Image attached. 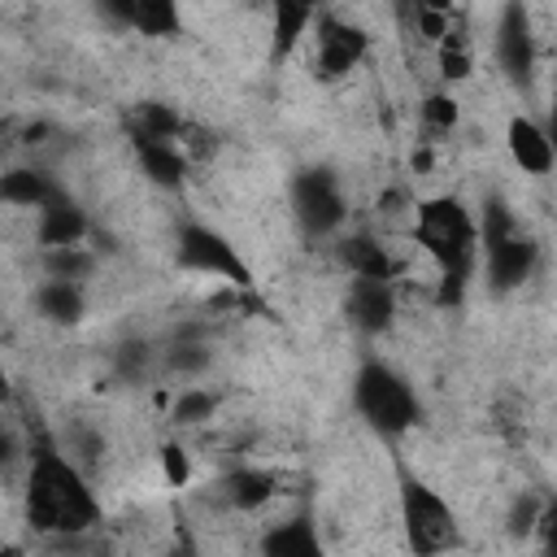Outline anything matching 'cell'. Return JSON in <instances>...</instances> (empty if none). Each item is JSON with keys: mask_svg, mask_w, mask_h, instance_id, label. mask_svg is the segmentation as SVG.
I'll return each mask as SVG.
<instances>
[{"mask_svg": "<svg viewBox=\"0 0 557 557\" xmlns=\"http://www.w3.org/2000/svg\"><path fill=\"white\" fill-rule=\"evenodd\" d=\"M209 361H213V352L196 326H178L161 352V370H174V374H200V370H209Z\"/></svg>", "mask_w": 557, "mask_h": 557, "instance_id": "22", "label": "cell"}, {"mask_svg": "<svg viewBox=\"0 0 557 557\" xmlns=\"http://www.w3.org/2000/svg\"><path fill=\"white\" fill-rule=\"evenodd\" d=\"M261 557H326V544H322L313 518L296 513L287 522H274L261 535Z\"/></svg>", "mask_w": 557, "mask_h": 557, "instance_id": "14", "label": "cell"}, {"mask_svg": "<svg viewBox=\"0 0 557 557\" xmlns=\"http://www.w3.org/2000/svg\"><path fill=\"white\" fill-rule=\"evenodd\" d=\"M13 148V126L9 122H0V161H4V152Z\"/></svg>", "mask_w": 557, "mask_h": 557, "instance_id": "32", "label": "cell"}, {"mask_svg": "<svg viewBox=\"0 0 557 557\" xmlns=\"http://www.w3.org/2000/svg\"><path fill=\"white\" fill-rule=\"evenodd\" d=\"M22 513L35 535L70 540L100 522V500L87 483V474L48 440L30 448L26 461V487H22Z\"/></svg>", "mask_w": 557, "mask_h": 557, "instance_id": "1", "label": "cell"}, {"mask_svg": "<svg viewBox=\"0 0 557 557\" xmlns=\"http://www.w3.org/2000/svg\"><path fill=\"white\" fill-rule=\"evenodd\" d=\"M139 170L157 183V187H178L187 178V157L178 152V144H157V139H131Z\"/></svg>", "mask_w": 557, "mask_h": 557, "instance_id": "20", "label": "cell"}, {"mask_svg": "<svg viewBox=\"0 0 557 557\" xmlns=\"http://www.w3.org/2000/svg\"><path fill=\"white\" fill-rule=\"evenodd\" d=\"M335 261L352 274V278H392V257L387 248L366 235V231H352V235H339L335 239Z\"/></svg>", "mask_w": 557, "mask_h": 557, "instance_id": "15", "label": "cell"}, {"mask_svg": "<svg viewBox=\"0 0 557 557\" xmlns=\"http://www.w3.org/2000/svg\"><path fill=\"white\" fill-rule=\"evenodd\" d=\"M422 122H426V131H435V135L453 131V126H457V100L444 96V91H431V96L422 100Z\"/></svg>", "mask_w": 557, "mask_h": 557, "instance_id": "29", "label": "cell"}, {"mask_svg": "<svg viewBox=\"0 0 557 557\" xmlns=\"http://www.w3.org/2000/svg\"><path fill=\"white\" fill-rule=\"evenodd\" d=\"M157 366H161V357H157V348L148 339H122L113 348V374L122 383H144V379H152Z\"/></svg>", "mask_w": 557, "mask_h": 557, "instance_id": "23", "label": "cell"}, {"mask_svg": "<svg viewBox=\"0 0 557 557\" xmlns=\"http://www.w3.org/2000/svg\"><path fill=\"white\" fill-rule=\"evenodd\" d=\"M35 309L39 318L57 322V326H74L83 313H87V296L78 283H61V278H48L35 287Z\"/></svg>", "mask_w": 557, "mask_h": 557, "instance_id": "19", "label": "cell"}, {"mask_svg": "<svg viewBox=\"0 0 557 557\" xmlns=\"http://www.w3.org/2000/svg\"><path fill=\"white\" fill-rule=\"evenodd\" d=\"M413 239L426 248V257L440 265V292L435 300L444 309L461 305L470 278H474V257H479V226L470 209L457 196H431L418 205Z\"/></svg>", "mask_w": 557, "mask_h": 557, "instance_id": "2", "label": "cell"}, {"mask_svg": "<svg viewBox=\"0 0 557 557\" xmlns=\"http://www.w3.org/2000/svg\"><path fill=\"white\" fill-rule=\"evenodd\" d=\"M218 496H222L231 509H239V513L261 509V505L274 496V474H265V470H257V466H235V470H226V474L218 479Z\"/></svg>", "mask_w": 557, "mask_h": 557, "instance_id": "17", "label": "cell"}, {"mask_svg": "<svg viewBox=\"0 0 557 557\" xmlns=\"http://www.w3.org/2000/svg\"><path fill=\"white\" fill-rule=\"evenodd\" d=\"M400 522L413 557H444L461 544V522L453 505L413 474L400 479Z\"/></svg>", "mask_w": 557, "mask_h": 557, "instance_id": "5", "label": "cell"}, {"mask_svg": "<svg viewBox=\"0 0 557 557\" xmlns=\"http://www.w3.org/2000/svg\"><path fill=\"white\" fill-rule=\"evenodd\" d=\"M174 261H178L183 270H196V274H209V278H226V283H235V287H248V278H252V270H248V261L235 252V244H231L222 231L205 226V222H183V226H178Z\"/></svg>", "mask_w": 557, "mask_h": 557, "instance_id": "6", "label": "cell"}, {"mask_svg": "<svg viewBox=\"0 0 557 557\" xmlns=\"http://www.w3.org/2000/svg\"><path fill=\"white\" fill-rule=\"evenodd\" d=\"M0 557H4V553H0Z\"/></svg>", "mask_w": 557, "mask_h": 557, "instance_id": "35", "label": "cell"}, {"mask_svg": "<svg viewBox=\"0 0 557 557\" xmlns=\"http://www.w3.org/2000/svg\"><path fill=\"white\" fill-rule=\"evenodd\" d=\"M96 557H113V553H96Z\"/></svg>", "mask_w": 557, "mask_h": 557, "instance_id": "34", "label": "cell"}, {"mask_svg": "<svg viewBox=\"0 0 557 557\" xmlns=\"http://www.w3.org/2000/svg\"><path fill=\"white\" fill-rule=\"evenodd\" d=\"M187 557H191V553H187Z\"/></svg>", "mask_w": 557, "mask_h": 557, "instance_id": "36", "label": "cell"}, {"mask_svg": "<svg viewBox=\"0 0 557 557\" xmlns=\"http://www.w3.org/2000/svg\"><path fill=\"white\" fill-rule=\"evenodd\" d=\"M22 440H17V431L9 426V422H0V470H13L17 461H22Z\"/></svg>", "mask_w": 557, "mask_h": 557, "instance_id": "30", "label": "cell"}, {"mask_svg": "<svg viewBox=\"0 0 557 557\" xmlns=\"http://www.w3.org/2000/svg\"><path fill=\"white\" fill-rule=\"evenodd\" d=\"M61 453H65V457L87 474V470H96V466H100L104 435H100V431H91L87 422H74V426L65 431V448H61Z\"/></svg>", "mask_w": 557, "mask_h": 557, "instance_id": "26", "label": "cell"}, {"mask_svg": "<svg viewBox=\"0 0 557 557\" xmlns=\"http://www.w3.org/2000/svg\"><path fill=\"white\" fill-rule=\"evenodd\" d=\"M440 74H444L448 83H457V78L470 74V48H466V35L453 30V26H448V35L440 39Z\"/></svg>", "mask_w": 557, "mask_h": 557, "instance_id": "28", "label": "cell"}, {"mask_svg": "<svg viewBox=\"0 0 557 557\" xmlns=\"http://www.w3.org/2000/svg\"><path fill=\"white\" fill-rule=\"evenodd\" d=\"M505 144H509L513 165H522L527 174H548L553 170V139H548V131L540 122L513 117L509 131H505Z\"/></svg>", "mask_w": 557, "mask_h": 557, "instance_id": "16", "label": "cell"}, {"mask_svg": "<svg viewBox=\"0 0 557 557\" xmlns=\"http://www.w3.org/2000/svg\"><path fill=\"white\" fill-rule=\"evenodd\" d=\"M474 226H479V248L487 257V287L496 296L522 287L540 265V244L518 226V218L500 191L483 196V218Z\"/></svg>", "mask_w": 557, "mask_h": 557, "instance_id": "3", "label": "cell"}, {"mask_svg": "<svg viewBox=\"0 0 557 557\" xmlns=\"http://www.w3.org/2000/svg\"><path fill=\"white\" fill-rule=\"evenodd\" d=\"M213 413H218V396L205 392V387H183V392L174 396V405H170V422H174V426H200V422H209Z\"/></svg>", "mask_w": 557, "mask_h": 557, "instance_id": "24", "label": "cell"}, {"mask_svg": "<svg viewBox=\"0 0 557 557\" xmlns=\"http://www.w3.org/2000/svg\"><path fill=\"white\" fill-rule=\"evenodd\" d=\"M352 405H357L361 422L383 440H400L418 422V396H413L409 379L400 370H392L387 361H379V357H366L357 366Z\"/></svg>", "mask_w": 557, "mask_h": 557, "instance_id": "4", "label": "cell"}, {"mask_svg": "<svg viewBox=\"0 0 557 557\" xmlns=\"http://www.w3.org/2000/svg\"><path fill=\"white\" fill-rule=\"evenodd\" d=\"M313 17H318V9L309 4V0H278L274 4V44H270V57L274 61H287L292 52H296V44L305 39V30L313 26Z\"/></svg>", "mask_w": 557, "mask_h": 557, "instance_id": "18", "label": "cell"}, {"mask_svg": "<svg viewBox=\"0 0 557 557\" xmlns=\"http://www.w3.org/2000/svg\"><path fill=\"white\" fill-rule=\"evenodd\" d=\"M161 461H165V479L170 483H187V457H183L178 444H165L161 448Z\"/></svg>", "mask_w": 557, "mask_h": 557, "instance_id": "31", "label": "cell"}, {"mask_svg": "<svg viewBox=\"0 0 557 557\" xmlns=\"http://www.w3.org/2000/svg\"><path fill=\"white\" fill-rule=\"evenodd\" d=\"M366 52H370L366 26L318 9V17H313V74H318L322 83H335V78H344L348 70H357Z\"/></svg>", "mask_w": 557, "mask_h": 557, "instance_id": "8", "label": "cell"}, {"mask_svg": "<svg viewBox=\"0 0 557 557\" xmlns=\"http://www.w3.org/2000/svg\"><path fill=\"white\" fill-rule=\"evenodd\" d=\"M548 513H553V509H548L544 496L522 492V496H513V505H509V513H505V531H509L513 540H527L531 531H540V522H544Z\"/></svg>", "mask_w": 557, "mask_h": 557, "instance_id": "25", "label": "cell"}, {"mask_svg": "<svg viewBox=\"0 0 557 557\" xmlns=\"http://www.w3.org/2000/svg\"><path fill=\"white\" fill-rule=\"evenodd\" d=\"M100 13L117 17L122 26H131L139 35H152V39H170L183 30V17L170 0H104Z\"/></svg>", "mask_w": 557, "mask_h": 557, "instance_id": "11", "label": "cell"}, {"mask_svg": "<svg viewBox=\"0 0 557 557\" xmlns=\"http://www.w3.org/2000/svg\"><path fill=\"white\" fill-rule=\"evenodd\" d=\"M496 61L505 70L509 83L527 87L535 78V35H531V17L522 4H505L500 9V26H496Z\"/></svg>", "mask_w": 557, "mask_h": 557, "instance_id": "9", "label": "cell"}, {"mask_svg": "<svg viewBox=\"0 0 557 557\" xmlns=\"http://www.w3.org/2000/svg\"><path fill=\"white\" fill-rule=\"evenodd\" d=\"M183 135V117L174 104L165 100H144L135 104V117H131V139H157V144H178Z\"/></svg>", "mask_w": 557, "mask_h": 557, "instance_id": "21", "label": "cell"}, {"mask_svg": "<svg viewBox=\"0 0 557 557\" xmlns=\"http://www.w3.org/2000/svg\"><path fill=\"white\" fill-rule=\"evenodd\" d=\"M65 187L48 174V170H35V165H9L0 170V200L4 205H22V209H44L61 196Z\"/></svg>", "mask_w": 557, "mask_h": 557, "instance_id": "13", "label": "cell"}, {"mask_svg": "<svg viewBox=\"0 0 557 557\" xmlns=\"http://www.w3.org/2000/svg\"><path fill=\"white\" fill-rule=\"evenodd\" d=\"M44 265H48V278L78 283V278H87V274L96 270V257L74 244V248H52V252H44Z\"/></svg>", "mask_w": 557, "mask_h": 557, "instance_id": "27", "label": "cell"}, {"mask_svg": "<svg viewBox=\"0 0 557 557\" xmlns=\"http://www.w3.org/2000/svg\"><path fill=\"white\" fill-rule=\"evenodd\" d=\"M87 231H91V222H87L83 205H78L70 191H61L52 205L39 209V244H44L48 252H52V248H74V244H83Z\"/></svg>", "mask_w": 557, "mask_h": 557, "instance_id": "12", "label": "cell"}, {"mask_svg": "<svg viewBox=\"0 0 557 557\" xmlns=\"http://www.w3.org/2000/svg\"><path fill=\"white\" fill-rule=\"evenodd\" d=\"M13 396V387H9V370H4V361H0V405Z\"/></svg>", "mask_w": 557, "mask_h": 557, "instance_id": "33", "label": "cell"}, {"mask_svg": "<svg viewBox=\"0 0 557 557\" xmlns=\"http://www.w3.org/2000/svg\"><path fill=\"white\" fill-rule=\"evenodd\" d=\"M292 213L300 222V231L309 239H326L339 231L348 205H344V191H339V178L335 170L326 165H309L292 178Z\"/></svg>", "mask_w": 557, "mask_h": 557, "instance_id": "7", "label": "cell"}, {"mask_svg": "<svg viewBox=\"0 0 557 557\" xmlns=\"http://www.w3.org/2000/svg\"><path fill=\"white\" fill-rule=\"evenodd\" d=\"M344 318L361 335H383L396 318L392 278H352L348 292H344Z\"/></svg>", "mask_w": 557, "mask_h": 557, "instance_id": "10", "label": "cell"}]
</instances>
